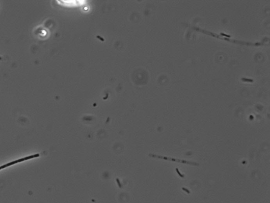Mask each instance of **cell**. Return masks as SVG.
I'll list each match as a JSON object with an SVG mask.
<instances>
[{
	"instance_id": "cell-1",
	"label": "cell",
	"mask_w": 270,
	"mask_h": 203,
	"mask_svg": "<svg viewBox=\"0 0 270 203\" xmlns=\"http://www.w3.org/2000/svg\"><path fill=\"white\" fill-rule=\"evenodd\" d=\"M39 156V154H35V155H32V156H30L26 157H24V158H22L21 159H20V160L14 161H13L12 162L7 163V164L3 165L1 166V167H0V170L5 169V168H6V167H7L8 166H11L12 165H14L18 163H20V162H24V161H28L29 160H30V159H32V158H37V157H38Z\"/></svg>"
}]
</instances>
